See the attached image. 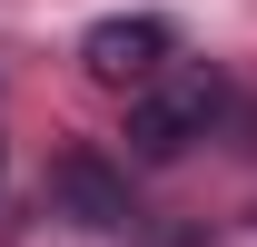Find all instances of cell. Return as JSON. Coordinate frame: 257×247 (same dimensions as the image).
Returning a JSON list of instances; mask_svg holds the SVG:
<instances>
[{"instance_id":"2","label":"cell","mask_w":257,"mask_h":247,"mask_svg":"<svg viewBox=\"0 0 257 247\" xmlns=\"http://www.w3.org/2000/svg\"><path fill=\"white\" fill-rule=\"evenodd\" d=\"M50 217H69V227H128V168L99 149H60V168H50Z\"/></svg>"},{"instance_id":"3","label":"cell","mask_w":257,"mask_h":247,"mask_svg":"<svg viewBox=\"0 0 257 247\" xmlns=\"http://www.w3.org/2000/svg\"><path fill=\"white\" fill-rule=\"evenodd\" d=\"M79 69H89L99 89H128V99H139V89L168 79V30H159V20H99V30L79 40Z\"/></svg>"},{"instance_id":"1","label":"cell","mask_w":257,"mask_h":247,"mask_svg":"<svg viewBox=\"0 0 257 247\" xmlns=\"http://www.w3.org/2000/svg\"><path fill=\"white\" fill-rule=\"evenodd\" d=\"M227 89H218V69H168L159 89H139L128 99V158L139 168H168V158H188L208 129H218Z\"/></svg>"}]
</instances>
